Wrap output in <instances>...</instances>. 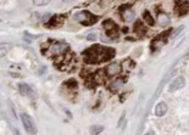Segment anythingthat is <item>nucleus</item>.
<instances>
[{"label":"nucleus","mask_w":189,"mask_h":135,"mask_svg":"<svg viewBox=\"0 0 189 135\" xmlns=\"http://www.w3.org/2000/svg\"><path fill=\"white\" fill-rule=\"evenodd\" d=\"M68 50V45L65 44V43H52L48 51L50 55H54V56H58V55H64L66 51Z\"/></svg>","instance_id":"nucleus-5"},{"label":"nucleus","mask_w":189,"mask_h":135,"mask_svg":"<svg viewBox=\"0 0 189 135\" xmlns=\"http://www.w3.org/2000/svg\"><path fill=\"white\" fill-rule=\"evenodd\" d=\"M120 11H121V16L123 18V21H126V22H129L134 18V12L130 10V7L128 5H123L122 7H120Z\"/></svg>","instance_id":"nucleus-7"},{"label":"nucleus","mask_w":189,"mask_h":135,"mask_svg":"<svg viewBox=\"0 0 189 135\" xmlns=\"http://www.w3.org/2000/svg\"><path fill=\"white\" fill-rule=\"evenodd\" d=\"M123 84H124V79H121V78L115 79L113 82L110 83V85H109V90H111V91L115 92V91L120 90V89L123 87Z\"/></svg>","instance_id":"nucleus-11"},{"label":"nucleus","mask_w":189,"mask_h":135,"mask_svg":"<svg viewBox=\"0 0 189 135\" xmlns=\"http://www.w3.org/2000/svg\"><path fill=\"white\" fill-rule=\"evenodd\" d=\"M184 84H185V79L183 78L182 75H179V77H177V78H175V81H173L171 84H170V87H168V91L173 92V91H176V90L183 88Z\"/></svg>","instance_id":"nucleus-8"},{"label":"nucleus","mask_w":189,"mask_h":135,"mask_svg":"<svg viewBox=\"0 0 189 135\" xmlns=\"http://www.w3.org/2000/svg\"><path fill=\"white\" fill-rule=\"evenodd\" d=\"M146 134H154V130H148Z\"/></svg>","instance_id":"nucleus-25"},{"label":"nucleus","mask_w":189,"mask_h":135,"mask_svg":"<svg viewBox=\"0 0 189 135\" xmlns=\"http://www.w3.org/2000/svg\"><path fill=\"white\" fill-rule=\"evenodd\" d=\"M21 121L23 123V127L26 129V131L28 134H35L37 133V129H35V123L34 121L32 119V117L27 113H22L21 114Z\"/></svg>","instance_id":"nucleus-4"},{"label":"nucleus","mask_w":189,"mask_h":135,"mask_svg":"<svg viewBox=\"0 0 189 135\" xmlns=\"http://www.w3.org/2000/svg\"><path fill=\"white\" fill-rule=\"evenodd\" d=\"M8 44H3L2 45V56H4L5 54H6V51H8Z\"/></svg>","instance_id":"nucleus-19"},{"label":"nucleus","mask_w":189,"mask_h":135,"mask_svg":"<svg viewBox=\"0 0 189 135\" xmlns=\"http://www.w3.org/2000/svg\"><path fill=\"white\" fill-rule=\"evenodd\" d=\"M65 85H71V88H72V85L76 87V85H77V83H76V81H72V79H71V81H67V82L65 83Z\"/></svg>","instance_id":"nucleus-20"},{"label":"nucleus","mask_w":189,"mask_h":135,"mask_svg":"<svg viewBox=\"0 0 189 135\" xmlns=\"http://www.w3.org/2000/svg\"><path fill=\"white\" fill-rule=\"evenodd\" d=\"M178 10V15L179 16H184L189 12V3L188 1H179V7H177Z\"/></svg>","instance_id":"nucleus-15"},{"label":"nucleus","mask_w":189,"mask_h":135,"mask_svg":"<svg viewBox=\"0 0 189 135\" xmlns=\"http://www.w3.org/2000/svg\"><path fill=\"white\" fill-rule=\"evenodd\" d=\"M46 18H50V15H49V13H46V15H44V16L42 17V21H46Z\"/></svg>","instance_id":"nucleus-24"},{"label":"nucleus","mask_w":189,"mask_h":135,"mask_svg":"<svg viewBox=\"0 0 189 135\" xmlns=\"http://www.w3.org/2000/svg\"><path fill=\"white\" fill-rule=\"evenodd\" d=\"M123 32H124V33H127V32H128V28H127V27H124V28H123Z\"/></svg>","instance_id":"nucleus-27"},{"label":"nucleus","mask_w":189,"mask_h":135,"mask_svg":"<svg viewBox=\"0 0 189 135\" xmlns=\"http://www.w3.org/2000/svg\"><path fill=\"white\" fill-rule=\"evenodd\" d=\"M51 0H33V5L35 6H44V5H48Z\"/></svg>","instance_id":"nucleus-17"},{"label":"nucleus","mask_w":189,"mask_h":135,"mask_svg":"<svg viewBox=\"0 0 189 135\" xmlns=\"http://www.w3.org/2000/svg\"><path fill=\"white\" fill-rule=\"evenodd\" d=\"M103 130H104V127H101V125H94V127L90 128V133L92 134H99Z\"/></svg>","instance_id":"nucleus-18"},{"label":"nucleus","mask_w":189,"mask_h":135,"mask_svg":"<svg viewBox=\"0 0 189 135\" xmlns=\"http://www.w3.org/2000/svg\"><path fill=\"white\" fill-rule=\"evenodd\" d=\"M158 22H159L160 27H167L170 25V17L167 16V13L160 12L158 15Z\"/></svg>","instance_id":"nucleus-12"},{"label":"nucleus","mask_w":189,"mask_h":135,"mask_svg":"<svg viewBox=\"0 0 189 135\" xmlns=\"http://www.w3.org/2000/svg\"><path fill=\"white\" fill-rule=\"evenodd\" d=\"M121 66L118 65V63H116V62H112V63H110L107 67H106V74L109 75V77H113V75H117L120 72H121Z\"/></svg>","instance_id":"nucleus-10"},{"label":"nucleus","mask_w":189,"mask_h":135,"mask_svg":"<svg viewBox=\"0 0 189 135\" xmlns=\"http://www.w3.org/2000/svg\"><path fill=\"white\" fill-rule=\"evenodd\" d=\"M171 33V29L170 31H166V32H164L162 34H160V35H158L155 39L151 42V49H153L154 51L155 50H158V49H160V48H162L164 46V44L167 42V35Z\"/></svg>","instance_id":"nucleus-6"},{"label":"nucleus","mask_w":189,"mask_h":135,"mask_svg":"<svg viewBox=\"0 0 189 135\" xmlns=\"http://www.w3.org/2000/svg\"><path fill=\"white\" fill-rule=\"evenodd\" d=\"M166 112H167V105L165 102H159L155 107V114L158 117H161V116H164Z\"/></svg>","instance_id":"nucleus-13"},{"label":"nucleus","mask_w":189,"mask_h":135,"mask_svg":"<svg viewBox=\"0 0 189 135\" xmlns=\"http://www.w3.org/2000/svg\"><path fill=\"white\" fill-rule=\"evenodd\" d=\"M95 38H97V35L94 34V33H93V34H89V35H88V40H95Z\"/></svg>","instance_id":"nucleus-22"},{"label":"nucleus","mask_w":189,"mask_h":135,"mask_svg":"<svg viewBox=\"0 0 189 135\" xmlns=\"http://www.w3.org/2000/svg\"><path fill=\"white\" fill-rule=\"evenodd\" d=\"M73 20L81 22L82 25L84 26H90L93 23H95L98 21V17L92 15L90 12L88 11H81V12H77L74 16H73Z\"/></svg>","instance_id":"nucleus-2"},{"label":"nucleus","mask_w":189,"mask_h":135,"mask_svg":"<svg viewBox=\"0 0 189 135\" xmlns=\"http://www.w3.org/2000/svg\"><path fill=\"white\" fill-rule=\"evenodd\" d=\"M124 116H126V112H123V114H122V117H121V119L118 121V127H121V124H122V121L124 119Z\"/></svg>","instance_id":"nucleus-23"},{"label":"nucleus","mask_w":189,"mask_h":135,"mask_svg":"<svg viewBox=\"0 0 189 135\" xmlns=\"http://www.w3.org/2000/svg\"><path fill=\"white\" fill-rule=\"evenodd\" d=\"M116 51L112 48H106L101 45H94L92 48H88L84 52L83 56L86 59V62L88 63H99V62H105L109 61L115 56Z\"/></svg>","instance_id":"nucleus-1"},{"label":"nucleus","mask_w":189,"mask_h":135,"mask_svg":"<svg viewBox=\"0 0 189 135\" xmlns=\"http://www.w3.org/2000/svg\"><path fill=\"white\" fill-rule=\"evenodd\" d=\"M18 91H20L21 95L23 96H29V98H33V96L35 95L34 90L32 87H29L28 84L26 83H21V84H18Z\"/></svg>","instance_id":"nucleus-9"},{"label":"nucleus","mask_w":189,"mask_h":135,"mask_svg":"<svg viewBox=\"0 0 189 135\" xmlns=\"http://www.w3.org/2000/svg\"><path fill=\"white\" fill-rule=\"evenodd\" d=\"M65 3H71V1H74V0H64Z\"/></svg>","instance_id":"nucleus-26"},{"label":"nucleus","mask_w":189,"mask_h":135,"mask_svg":"<svg viewBox=\"0 0 189 135\" xmlns=\"http://www.w3.org/2000/svg\"><path fill=\"white\" fill-rule=\"evenodd\" d=\"M143 18H144V21H145L149 26H154V25H155L154 18L151 17V15H150V12H149V11H145V12L143 13Z\"/></svg>","instance_id":"nucleus-16"},{"label":"nucleus","mask_w":189,"mask_h":135,"mask_svg":"<svg viewBox=\"0 0 189 135\" xmlns=\"http://www.w3.org/2000/svg\"><path fill=\"white\" fill-rule=\"evenodd\" d=\"M104 28L106 29L107 37L111 38V39H116L118 37V27L113 21H111V20L104 21Z\"/></svg>","instance_id":"nucleus-3"},{"label":"nucleus","mask_w":189,"mask_h":135,"mask_svg":"<svg viewBox=\"0 0 189 135\" xmlns=\"http://www.w3.org/2000/svg\"><path fill=\"white\" fill-rule=\"evenodd\" d=\"M183 28H184V26H181L179 28H177V31H176V32L173 33V37H176V35H178V34H179V33H181V32L183 31Z\"/></svg>","instance_id":"nucleus-21"},{"label":"nucleus","mask_w":189,"mask_h":135,"mask_svg":"<svg viewBox=\"0 0 189 135\" xmlns=\"http://www.w3.org/2000/svg\"><path fill=\"white\" fill-rule=\"evenodd\" d=\"M134 32H136L139 37H144V35L146 34V28H145V26H144L140 21H138V22H136V25H134Z\"/></svg>","instance_id":"nucleus-14"}]
</instances>
